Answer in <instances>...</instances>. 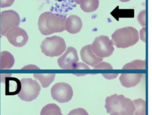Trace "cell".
<instances>
[{
    "label": "cell",
    "instance_id": "obj_1",
    "mask_svg": "<svg viewBox=\"0 0 152 115\" xmlns=\"http://www.w3.org/2000/svg\"><path fill=\"white\" fill-rule=\"evenodd\" d=\"M104 107L110 115H133L135 111L131 99L116 94L106 97Z\"/></svg>",
    "mask_w": 152,
    "mask_h": 115
},
{
    "label": "cell",
    "instance_id": "obj_2",
    "mask_svg": "<svg viewBox=\"0 0 152 115\" xmlns=\"http://www.w3.org/2000/svg\"><path fill=\"white\" fill-rule=\"evenodd\" d=\"M66 18L51 12L42 13L38 20V27L40 32L45 36L55 33L62 32L65 29Z\"/></svg>",
    "mask_w": 152,
    "mask_h": 115
},
{
    "label": "cell",
    "instance_id": "obj_3",
    "mask_svg": "<svg viewBox=\"0 0 152 115\" xmlns=\"http://www.w3.org/2000/svg\"><path fill=\"white\" fill-rule=\"evenodd\" d=\"M139 40V33L132 27L117 29L112 34V42L118 48H127L135 44Z\"/></svg>",
    "mask_w": 152,
    "mask_h": 115
},
{
    "label": "cell",
    "instance_id": "obj_4",
    "mask_svg": "<svg viewBox=\"0 0 152 115\" xmlns=\"http://www.w3.org/2000/svg\"><path fill=\"white\" fill-rule=\"evenodd\" d=\"M40 48L46 56L55 57L61 55L65 50L66 43L63 38L53 36L45 38L41 43Z\"/></svg>",
    "mask_w": 152,
    "mask_h": 115
},
{
    "label": "cell",
    "instance_id": "obj_5",
    "mask_svg": "<svg viewBox=\"0 0 152 115\" xmlns=\"http://www.w3.org/2000/svg\"><path fill=\"white\" fill-rule=\"evenodd\" d=\"M21 89L18 94V97L26 101H31L39 95L40 86L38 82L30 78L20 80Z\"/></svg>",
    "mask_w": 152,
    "mask_h": 115
},
{
    "label": "cell",
    "instance_id": "obj_6",
    "mask_svg": "<svg viewBox=\"0 0 152 115\" xmlns=\"http://www.w3.org/2000/svg\"><path fill=\"white\" fill-rule=\"evenodd\" d=\"M91 46L93 52L99 58H106L110 56L113 51V44L106 36H100L95 38Z\"/></svg>",
    "mask_w": 152,
    "mask_h": 115
},
{
    "label": "cell",
    "instance_id": "obj_7",
    "mask_svg": "<svg viewBox=\"0 0 152 115\" xmlns=\"http://www.w3.org/2000/svg\"><path fill=\"white\" fill-rule=\"evenodd\" d=\"M20 23L18 14L14 10L4 11L0 14V33L5 36L8 30L17 27Z\"/></svg>",
    "mask_w": 152,
    "mask_h": 115
},
{
    "label": "cell",
    "instance_id": "obj_8",
    "mask_svg": "<svg viewBox=\"0 0 152 115\" xmlns=\"http://www.w3.org/2000/svg\"><path fill=\"white\" fill-rule=\"evenodd\" d=\"M51 96L53 99L60 103L70 101L73 95V90L68 84L58 82L52 86L50 90Z\"/></svg>",
    "mask_w": 152,
    "mask_h": 115
},
{
    "label": "cell",
    "instance_id": "obj_9",
    "mask_svg": "<svg viewBox=\"0 0 152 115\" xmlns=\"http://www.w3.org/2000/svg\"><path fill=\"white\" fill-rule=\"evenodd\" d=\"M5 36L12 45L18 47L24 46L28 39L26 31L18 26L8 30Z\"/></svg>",
    "mask_w": 152,
    "mask_h": 115
},
{
    "label": "cell",
    "instance_id": "obj_10",
    "mask_svg": "<svg viewBox=\"0 0 152 115\" xmlns=\"http://www.w3.org/2000/svg\"><path fill=\"white\" fill-rule=\"evenodd\" d=\"M78 61V57L76 49L72 47H68L65 53L58 59V63L61 69H72Z\"/></svg>",
    "mask_w": 152,
    "mask_h": 115
},
{
    "label": "cell",
    "instance_id": "obj_11",
    "mask_svg": "<svg viewBox=\"0 0 152 115\" xmlns=\"http://www.w3.org/2000/svg\"><path fill=\"white\" fill-rule=\"evenodd\" d=\"M80 55L83 62L91 66H94L103 60V58L97 56L93 52L91 44L83 47L80 50Z\"/></svg>",
    "mask_w": 152,
    "mask_h": 115
},
{
    "label": "cell",
    "instance_id": "obj_12",
    "mask_svg": "<svg viewBox=\"0 0 152 115\" xmlns=\"http://www.w3.org/2000/svg\"><path fill=\"white\" fill-rule=\"evenodd\" d=\"M5 84V95H13L18 94L21 89L20 81L15 77L7 76L2 80Z\"/></svg>",
    "mask_w": 152,
    "mask_h": 115
},
{
    "label": "cell",
    "instance_id": "obj_13",
    "mask_svg": "<svg viewBox=\"0 0 152 115\" xmlns=\"http://www.w3.org/2000/svg\"><path fill=\"white\" fill-rule=\"evenodd\" d=\"M81 19L77 15H71L65 19V29L71 34H76L82 28Z\"/></svg>",
    "mask_w": 152,
    "mask_h": 115
},
{
    "label": "cell",
    "instance_id": "obj_14",
    "mask_svg": "<svg viewBox=\"0 0 152 115\" xmlns=\"http://www.w3.org/2000/svg\"><path fill=\"white\" fill-rule=\"evenodd\" d=\"M142 77V74H122L119 80L122 86L131 88L136 86L140 82Z\"/></svg>",
    "mask_w": 152,
    "mask_h": 115
},
{
    "label": "cell",
    "instance_id": "obj_15",
    "mask_svg": "<svg viewBox=\"0 0 152 115\" xmlns=\"http://www.w3.org/2000/svg\"><path fill=\"white\" fill-rule=\"evenodd\" d=\"M15 62L14 58L11 53L2 51L0 54V69H8L11 68Z\"/></svg>",
    "mask_w": 152,
    "mask_h": 115
},
{
    "label": "cell",
    "instance_id": "obj_16",
    "mask_svg": "<svg viewBox=\"0 0 152 115\" xmlns=\"http://www.w3.org/2000/svg\"><path fill=\"white\" fill-rule=\"evenodd\" d=\"M33 76L37 79L41 84L42 87L46 88L53 81L55 74H34Z\"/></svg>",
    "mask_w": 152,
    "mask_h": 115
},
{
    "label": "cell",
    "instance_id": "obj_17",
    "mask_svg": "<svg viewBox=\"0 0 152 115\" xmlns=\"http://www.w3.org/2000/svg\"><path fill=\"white\" fill-rule=\"evenodd\" d=\"M81 9L86 12H91L96 11L99 5V0H80Z\"/></svg>",
    "mask_w": 152,
    "mask_h": 115
},
{
    "label": "cell",
    "instance_id": "obj_18",
    "mask_svg": "<svg viewBox=\"0 0 152 115\" xmlns=\"http://www.w3.org/2000/svg\"><path fill=\"white\" fill-rule=\"evenodd\" d=\"M40 115H63L61 108L54 103H50L44 106L41 111Z\"/></svg>",
    "mask_w": 152,
    "mask_h": 115
},
{
    "label": "cell",
    "instance_id": "obj_19",
    "mask_svg": "<svg viewBox=\"0 0 152 115\" xmlns=\"http://www.w3.org/2000/svg\"><path fill=\"white\" fill-rule=\"evenodd\" d=\"M135 111L133 115H145V101L143 99L138 98L133 101Z\"/></svg>",
    "mask_w": 152,
    "mask_h": 115
},
{
    "label": "cell",
    "instance_id": "obj_20",
    "mask_svg": "<svg viewBox=\"0 0 152 115\" xmlns=\"http://www.w3.org/2000/svg\"><path fill=\"white\" fill-rule=\"evenodd\" d=\"M145 61L142 60H134L125 64L122 69H145Z\"/></svg>",
    "mask_w": 152,
    "mask_h": 115
},
{
    "label": "cell",
    "instance_id": "obj_21",
    "mask_svg": "<svg viewBox=\"0 0 152 115\" xmlns=\"http://www.w3.org/2000/svg\"><path fill=\"white\" fill-rule=\"evenodd\" d=\"M67 115H88V114L84 108H78L72 110Z\"/></svg>",
    "mask_w": 152,
    "mask_h": 115
},
{
    "label": "cell",
    "instance_id": "obj_22",
    "mask_svg": "<svg viewBox=\"0 0 152 115\" xmlns=\"http://www.w3.org/2000/svg\"><path fill=\"white\" fill-rule=\"evenodd\" d=\"M94 69H112V66L110 64L106 62H100L98 64L96 65L94 68Z\"/></svg>",
    "mask_w": 152,
    "mask_h": 115
},
{
    "label": "cell",
    "instance_id": "obj_23",
    "mask_svg": "<svg viewBox=\"0 0 152 115\" xmlns=\"http://www.w3.org/2000/svg\"><path fill=\"white\" fill-rule=\"evenodd\" d=\"M138 21L142 26L145 25V11L143 10L141 11L137 17Z\"/></svg>",
    "mask_w": 152,
    "mask_h": 115
},
{
    "label": "cell",
    "instance_id": "obj_24",
    "mask_svg": "<svg viewBox=\"0 0 152 115\" xmlns=\"http://www.w3.org/2000/svg\"><path fill=\"white\" fill-rule=\"evenodd\" d=\"M15 0H0V7L5 8L12 5Z\"/></svg>",
    "mask_w": 152,
    "mask_h": 115
},
{
    "label": "cell",
    "instance_id": "obj_25",
    "mask_svg": "<svg viewBox=\"0 0 152 115\" xmlns=\"http://www.w3.org/2000/svg\"><path fill=\"white\" fill-rule=\"evenodd\" d=\"M89 69L90 68L87 65H86L84 63H80V62H77L74 65V66L72 68V69Z\"/></svg>",
    "mask_w": 152,
    "mask_h": 115
},
{
    "label": "cell",
    "instance_id": "obj_26",
    "mask_svg": "<svg viewBox=\"0 0 152 115\" xmlns=\"http://www.w3.org/2000/svg\"><path fill=\"white\" fill-rule=\"evenodd\" d=\"M39 69V68L35 66V65H27V66H24V68H22V69Z\"/></svg>",
    "mask_w": 152,
    "mask_h": 115
},
{
    "label": "cell",
    "instance_id": "obj_27",
    "mask_svg": "<svg viewBox=\"0 0 152 115\" xmlns=\"http://www.w3.org/2000/svg\"><path fill=\"white\" fill-rule=\"evenodd\" d=\"M119 1H120L121 2H128L131 0H119Z\"/></svg>",
    "mask_w": 152,
    "mask_h": 115
},
{
    "label": "cell",
    "instance_id": "obj_28",
    "mask_svg": "<svg viewBox=\"0 0 152 115\" xmlns=\"http://www.w3.org/2000/svg\"><path fill=\"white\" fill-rule=\"evenodd\" d=\"M74 2L76 3V4H80V0H74Z\"/></svg>",
    "mask_w": 152,
    "mask_h": 115
}]
</instances>
